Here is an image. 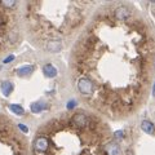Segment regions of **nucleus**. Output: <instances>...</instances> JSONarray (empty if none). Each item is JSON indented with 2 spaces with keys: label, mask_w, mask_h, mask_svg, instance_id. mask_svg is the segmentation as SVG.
I'll use <instances>...</instances> for the list:
<instances>
[{
  "label": "nucleus",
  "mask_w": 155,
  "mask_h": 155,
  "mask_svg": "<svg viewBox=\"0 0 155 155\" xmlns=\"http://www.w3.org/2000/svg\"><path fill=\"white\" fill-rule=\"evenodd\" d=\"M14 60V56H9L8 58H5V60H4L3 62H4V64H7V62H11V61H13Z\"/></svg>",
  "instance_id": "nucleus-13"
},
{
  "label": "nucleus",
  "mask_w": 155,
  "mask_h": 155,
  "mask_svg": "<svg viewBox=\"0 0 155 155\" xmlns=\"http://www.w3.org/2000/svg\"><path fill=\"white\" fill-rule=\"evenodd\" d=\"M18 127H19V129H21L23 133H27V132H28L27 127H25V125H23V124H18Z\"/></svg>",
  "instance_id": "nucleus-12"
},
{
  "label": "nucleus",
  "mask_w": 155,
  "mask_h": 155,
  "mask_svg": "<svg viewBox=\"0 0 155 155\" xmlns=\"http://www.w3.org/2000/svg\"><path fill=\"white\" fill-rule=\"evenodd\" d=\"M153 93L155 94V84H154V88H153Z\"/></svg>",
  "instance_id": "nucleus-14"
},
{
  "label": "nucleus",
  "mask_w": 155,
  "mask_h": 155,
  "mask_svg": "<svg viewBox=\"0 0 155 155\" xmlns=\"http://www.w3.org/2000/svg\"><path fill=\"white\" fill-rule=\"evenodd\" d=\"M26 146L9 120L0 116V155H27Z\"/></svg>",
  "instance_id": "nucleus-1"
},
{
  "label": "nucleus",
  "mask_w": 155,
  "mask_h": 155,
  "mask_svg": "<svg viewBox=\"0 0 155 155\" xmlns=\"http://www.w3.org/2000/svg\"><path fill=\"white\" fill-rule=\"evenodd\" d=\"M123 134H124L123 130H118V132H115V133H114V138H122V137H123Z\"/></svg>",
  "instance_id": "nucleus-11"
},
{
  "label": "nucleus",
  "mask_w": 155,
  "mask_h": 155,
  "mask_svg": "<svg viewBox=\"0 0 155 155\" xmlns=\"http://www.w3.org/2000/svg\"><path fill=\"white\" fill-rule=\"evenodd\" d=\"M2 91H3V94L5 97H8L13 91V84L11 83V81H3L2 83Z\"/></svg>",
  "instance_id": "nucleus-7"
},
{
  "label": "nucleus",
  "mask_w": 155,
  "mask_h": 155,
  "mask_svg": "<svg viewBox=\"0 0 155 155\" xmlns=\"http://www.w3.org/2000/svg\"><path fill=\"white\" fill-rule=\"evenodd\" d=\"M9 109H11V111H13L16 115L18 116H21L23 115V113H25V110H23L22 106H19V105H16V104H12V105H9Z\"/></svg>",
  "instance_id": "nucleus-10"
},
{
  "label": "nucleus",
  "mask_w": 155,
  "mask_h": 155,
  "mask_svg": "<svg viewBox=\"0 0 155 155\" xmlns=\"http://www.w3.org/2000/svg\"><path fill=\"white\" fill-rule=\"evenodd\" d=\"M32 71H34V66L28 65V66H22V67H19V69H17V74L18 75H28V74H31Z\"/></svg>",
  "instance_id": "nucleus-8"
},
{
  "label": "nucleus",
  "mask_w": 155,
  "mask_h": 155,
  "mask_svg": "<svg viewBox=\"0 0 155 155\" xmlns=\"http://www.w3.org/2000/svg\"><path fill=\"white\" fill-rule=\"evenodd\" d=\"M43 72H44V75L48 78H54L57 75V69L53 65L47 64V65L43 66Z\"/></svg>",
  "instance_id": "nucleus-5"
},
{
  "label": "nucleus",
  "mask_w": 155,
  "mask_h": 155,
  "mask_svg": "<svg viewBox=\"0 0 155 155\" xmlns=\"http://www.w3.org/2000/svg\"><path fill=\"white\" fill-rule=\"evenodd\" d=\"M104 149H105V153L107 155H122V151H120L119 146L114 142H107L104 146Z\"/></svg>",
  "instance_id": "nucleus-4"
},
{
  "label": "nucleus",
  "mask_w": 155,
  "mask_h": 155,
  "mask_svg": "<svg viewBox=\"0 0 155 155\" xmlns=\"http://www.w3.org/2000/svg\"><path fill=\"white\" fill-rule=\"evenodd\" d=\"M76 85H78V89H79V92L84 97H92V96H93L94 87H93V83H92L88 78H84V76L79 78Z\"/></svg>",
  "instance_id": "nucleus-2"
},
{
  "label": "nucleus",
  "mask_w": 155,
  "mask_h": 155,
  "mask_svg": "<svg viewBox=\"0 0 155 155\" xmlns=\"http://www.w3.org/2000/svg\"><path fill=\"white\" fill-rule=\"evenodd\" d=\"M45 49L52 53H56L62 49V43L60 40H56V39H52V40L45 43Z\"/></svg>",
  "instance_id": "nucleus-3"
},
{
  "label": "nucleus",
  "mask_w": 155,
  "mask_h": 155,
  "mask_svg": "<svg viewBox=\"0 0 155 155\" xmlns=\"http://www.w3.org/2000/svg\"><path fill=\"white\" fill-rule=\"evenodd\" d=\"M47 107H48V106L44 105V104H41V102H35V104L31 105V111H32V113H35V114H38V113H40V111L45 110Z\"/></svg>",
  "instance_id": "nucleus-9"
},
{
  "label": "nucleus",
  "mask_w": 155,
  "mask_h": 155,
  "mask_svg": "<svg viewBox=\"0 0 155 155\" xmlns=\"http://www.w3.org/2000/svg\"><path fill=\"white\" fill-rule=\"evenodd\" d=\"M141 128L145 133L147 134H154L155 133V128H154V124L150 122V120H143L141 123Z\"/></svg>",
  "instance_id": "nucleus-6"
}]
</instances>
